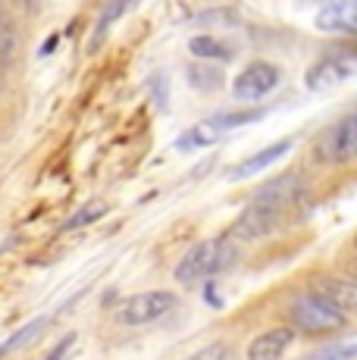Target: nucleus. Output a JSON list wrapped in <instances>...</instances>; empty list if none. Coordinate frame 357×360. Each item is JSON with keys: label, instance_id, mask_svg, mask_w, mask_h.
<instances>
[{"label": "nucleus", "instance_id": "obj_23", "mask_svg": "<svg viewBox=\"0 0 357 360\" xmlns=\"http://www.w3.org/2000/svg\"><path fill=\"white\" fill-rule=\"evenodd\" d=\"M226 345H207L204 351H197V354H191L188 360H226Z\"/></svg>", "mask_w": 357, "mask_h": 360}, {"label": "nucleus", "instance_id": "obj_24", "mask_svg": "<svg viewBox=\"0 0 357 360\" xmlns=\"http://www.w3.org/2000/svg\"><path fill=\"white\" fill-rule=\"evenodd\" d=\"M75 345V335H66L63 342L57 345V351H51V354H47V360H66V351H70Z\"/></svg>", "mask_w": 357, "mask_h": 360}, {"label": "nucleus", "instance_id": "obj_11", "mask_svg": "<svg viewBox=\"0 0 357 360\" xmlns=\"http://www.w3.org/2000/svg\"><path fill=\"white\" fill-rule=\"evenodd\" d=\"M288 150H292V141H276V144H270V148H264V150H257V154H251L248 160H242L238 166H232V169H229V179L242 182V179H248V176H257V172H264L266 166L276 163L279 157H285Z\"/></svg>", "mask_w": 357, "mask_h": 360}, {"label": "nucleus", "instance_id": "obj_12", "mask_svg": "<svg viewBox=\"0 0 357 360\" xmlns=\"http://www.w3.org/2000/svg\"><path fill=\"white\" fill-rule=\"evenodd\" d=\"M317 297H323L326 304H332L335 310L348 316V310L357 304V285L351 279H323L317 285Z\"/></svg>", "mask_w": 357, "mask_h": 360}, {"label": "nucleus", "instance_id": "obj_17", "mask_svg": "<svg viewBox=\"0 0 357 360\" xmlns=\"http://www.w3.org/2000/svg\"><path fill=\"white\" fill-rule=\"evenodd\" d=\"M257 120H264V110H242V113H219V116H214V120H207V122L219 131V135H226L229 129L245 126V122H257Z\"/></svg>", "mask_w": 357, "mask_h": 360}, {"label": "nucleus", "instance_id": "obj_14", "mask_svg": "<svg viewBox=\"0 0 357 360\" xmlns=\"http://www.w3.org/2000/svg\"><path fill=\"white\" fill-rule=\"evenodd\" d=\"M188 82H191V88H197V91H219V88L226 85V75H223V69H216L210 63H191Z\"/></svg>", "mask_w": 357, "mask_h": 360}, {"label": "nucleus", "instance_id": "obj_18", "mask_svg": "<svg viewBox=\"0 0 357 360\" xmlns=\"http://www.w3.org/2000/svg\"><path fill=\"white\" fill-rule=\"evenodd\" d=\"M100 217H107V204L104 200H88L85 207H82L75 217L66 219V226H63V232H72V229H82V226H91V223H98Z\"/></svg>", "mask_w": 357, "mask_h": 360}, {"label": "nucleus", "instance_id": "obj_3", "mask_svg": "<svg viewBox=\"0 0 357 360\" xmlns=\"http://www.w3.org/2000/svg\"><path fill=\"white\" fill-rule=\"evenodd\" d=\"M176 307V295L173 292H144L135 297H126L116 310V320L122 326H144V323L160 320L163 314Z\"/></svg>", "mask_w": 357, "mask_h": 360}, {"label": "nucleus", "instance_id": "obj_10", "mask_svg": "<svg viewBox=\"0 0 357 360\" xmlns=\"http://www.w3.org/2000/svg\"><path fill=\"white\" fill-rule=\"evenodd\" d=\"M292 338H294V332L288 326L264 332V335H257L248 345V360H283L285 348L292 345Z\"/></svg>", "mask_w": 357, "mask_h": 360}, {"label": "nucleus", "instance_id": "obj_7", "mask_svg": "<svg viewBox=\"0 0 357 360\" xmlns=\"http://www.w3.org/2000/svg\"><path fill=\"white\" fill-rule=\"evenodd\" d=\"M351 75H354V57L351 53H335V57L320 60L304 75V85H307V91H329L332 85H342Z\"/></svg>", "mask_w": 357, "mask_h": 360}, {"label": "nucleus", "instance_id": "obj_16", "mask_svg": "<svg viewBox=\"0 0 357 360\" xmlns=\"http://www.w3.org/2000/svg\"><path fill=\"white\" fill-rule=\"evenodd\" d=\"M44 326H47V320L41 316V320H32L29 326H22L19 332H13L10 338H6L4 345H0V357H6V354H13V351H19V348H25L29 342H35V338L44 332Z\"/></svg>", "mask_w": 357, "mask_h": 360}, {"label": "nucleus", "instance_id": "obj_5", "mask_svg": "<svg viewBox=\"0 0 357 360\" xmlns=\"http://www.w3.org/2000/svg\"><path fill=\"white\" fill-rule=\"evenodd\" d=\"M301 191H304V182H301V176L288 172V176H276L273 182H266L264 188H257V195L251 198V204L254 207H264V210L279 213V217H283V213L294 204V200H301Z\"/></svg>", "mask_w": 357, "mask_h": 360}, {"label": "nucleus", "instance_id": "obj_1", "mask_svg": "<svg viewBox=\"0 0 357 360\" xmlns=\"http://www.w3.org/2000/svg\"><path fill=\"white\" fill-rule=\"evenodd\" d=\"M232 257H235V251H232L229 235L201 241V245L191 248V251L182 257V263L176 266V279L182 282V285H195V282L210 279V276H216L219 269H226L232 263Z\"/></svg>", "mask_w": 357, "mask_h": 360}, {"label": "nucleus", "instance_id": "obj_21", "mask_svg": "<svg viewBox=\"0 0 357 360\" xmlns=\"http://www.w3.org/2000/svg\"><path fill=\"white\" fill-rule=\"evenodd\" d=\"M351 357H354V345L348 342V345H335V348L320 351L313 360H351Z\"/></svg>", "mask_w": 357, "mask_h": 360}, {"label": "nucleus", "instance_id": "obj_9", "mask_svg": "<svg viewBox=\"0 0 357 360\" xmlns=\"http://www.w3.org/2000/svg\"><path fill=\"white\" fill-rule=\"evenodd\" d=\"M317 29L320 32H357V4L354 0H339V4H329L317 13Z\"/></svg>", "mask_w": 357, "mask_h": 360}, {"label": "nucleus", "instance_id": "obj_19", "mask_svg": "<svg viewBox=\"0 0 357 360\" xmlns=\"http://www.w3.org/2000/svg\"><path fill=\"white\" fill-rule=\"evenodd\" d=\"M16 47H19V34L13 29V22H0V72L16 63Z\"/></svg>", "mask_w": 357, "mask_h": 360}, {"label": "nucleus", "instance_id": "obj_4", "mask_svg": "<svg viewBox=\"0 0 357 360\" xmlns=\"http://www.w3.org/2000/svg\"><path fill=\"white\" fill-rule=\"evenodd\" d=\"M357 154V116H345L329 131H323L317 141V160L320 163H351Z\"/></svg>", "mask_w": 357, "mask_h": 360}, {"label": "nucleus", "instance_id": "obj_15", "mask_svg": "<svg viewBox=\"0 0 357 360\" xmlns=\"http://www.w3.org/2000/svg\"><path fill=\"white\" fill-rule=\"evenodd\" d=\"M219 131L210 126V122H201V126H195V129H188L185 135H178L176 138V150H191V148H204V144H214L219 141Z\"/></svg>", "mask_w": 357, "mask_h": 360}, {"label": "nucleus", "instance_id": "obj_8", "mask_svg": "<svg viewBox=\"0 0 357 360\" xmlns=\"http://www.w3.org/2000/svg\"><path fill=\"white\" fill-rule=\"evenodd\" d=\"M279 226H283V217H279V213H270V210H264V207H254L251 204L248 210L235 219L229 238H235V241H257V238L273 235Z\"/></svg>", "mask_w": 357, "mask_h": 360}, {"label": "nucleus", "instance_id": "obj_13", "mask_svg": "<svg viewBox=\"0 0 357 360\" xmlns=\"http://www.w3.org/2000/svg\"><path fill=\"white\" fill-rule=\"evenodd\" d=\"M188 51L197 57V63H210V60H232L235 51L229 44H223L214 34H197V38L188 41Z\"/></svg>", "mask_w": 357, "mask_h": 360}, {"label": "nucleus", "instance_id": "obj_2", "mask_svg": "<svg viewBox=\"0 0 357 360\" xmlns=\"http://www.w3.org/2000/svg\"><path fill=\"white\" fill-rule=\"evenodd\" d=\"M348 316L342 310H335L332 304H326L317 295H304L292 304V323L298 329L311 332V335H323V332H335L345 326Z\"/></svg>", "mask_w": 357, "mask_h": 360}, {"label": "nucleus", "instance_id": "obj_20", "mask_svg": "<svg viewBox=\"0 0 357 360\" xmlns=\"http://www.w3.org/2000/svg\"><path fill=\"white\" fill-rule=\"evenodd\" d=\"M129 10V4H110L104 13H100V19H98V29H94V41H91V51L100 44V38H104V32L110 29V22H113L116 16H122V13Z\"/></svg>", "mask_w": 357, "mask_h": 360}, {"label": "nucleus", "instance_id": "obj_22", "mask_svg": "<svg viewBox=\"0 0 357 360\" xmlns=\"http://www.w3.org/2000/svg\"><path fill=\"white\" fill-rule=\"evenodd\" d=\"M197 22H223V25H232L235 22V13L232 10H207L197 16Z\"/></svg>", "mask_w": 357, "mask_h": 360}, {"label": "nucleus", "instance_id": "obj_6", "mask_svg": "<svg viewBox=\"0 0 357 360\" xmlns=\"http://www.w3.org/2000/svg\"><path fill=\"white\" fill-rule=\"evenodd\" d=\"M276 85H279V69L273 63L257 60V63L245 66L242 75L232 82V94H235L238 101H260V98H266Z\"/></svg>", "mask_w": 357, "mask_h": 360}]
</instances>
